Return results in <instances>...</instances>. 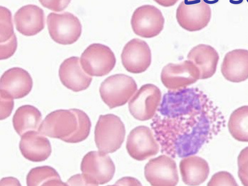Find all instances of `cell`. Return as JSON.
Wrapping results in <instances>:
<instances>
[{
	"label": "cell",
	"mask_w": 248,
	"mask_h": 186,
	"mask_svg": "<svg viewBox=\"0 0 248 186\" xmlns=\"http://www.w3.org/2000/svg\"><path fill=\"white\" fill-rule=\"evenodd\" d=\"M0 92V120L9 117L14 106V98L2 91Z\"/></svg>",
	"instance_id": "83f0119b"
},
{
	"label": "cell",
	"mask_w": 248,
	"mask_h": 186,
	"mask_svg": "<svg viewBox=\"0 0 248 186\" xmlns=\"http://www.w3.org/2000/svg\"><path fill=\"white\" fill-rule=\"evenodd\" d=\"M100 151H91L81 161L80 169L86 186H98L109 182L113 178L115 165L109 156Z\"/></svg>",
	"instance_id": "5b68a950"
},
{
	"label": "cell",
	"mask_w": 248,
	"mask_h": 186,
	"mask_svg": "<svg viewBox=\"0 0 248 186\" xmlns=\"http://www.w3.org/2000/svg\"><path fill=\"white\" fill-rule=\"evenodd\" d=\"M233 176L226 171H219L214 174L207 186H237Z\"/></svg>",
	"instance_id": "4316f807"
},
{
	"label": "cell",
	"mask_w": 248,
	"mask_h": 186,
	"mask_svg": "<svg viewBox=\"0 0 248 186\" xmlns=\"http://www.w3.org/2000/svg\"><path fill=\"white\" fill-rule=\"evenodd\" d=\"M125 135L124 125L118 116L113 114L99 116L94 130V140L99 151L105 154L116 151Z\"/></svg>",
	"instance_id": "3957f363"
},
{
	"label": "cell",
	"mask_w": 248,
	"mask_h": 186,
	"mask_svg": "<svg viewBox=\"0 0 248 186\" xmlns=\"http://www.w3.org/2000/svg\"><path fill=\"white\" fill-rule=\"evenodd\" d=\"M26 182L28 186L67 185L62 181L57 171L48 166L31 169L27 174Z\"/></svg>",
	"instance_id": "cb8c5ba5"
},
{
	"label": "cell",
	"mask_w": 248,
	"mask_h": 186,
	"mask_svg": "<svg viewBox=\"0 0 248 186\" xmlns=\"http://www.w3.org/2000/svg\"><path fill=\"white\" fill-rule=\"evenodd\" d=\"M161 93L153 84L142 85L128 102L131 114L140 121H146L155 116L160 104Z\"/></svg>",
	"instance_id": "9c48e42d"
},
{
	"label": "cell",
	"mask_w": 248,
	"mask_h": 186,
	"mask_svg": "<svg viewBox=\"0 0 248 186\" xmlns=\"http://www.w3.org/2000/svg\"><path fill=\"white\" fill-rule=\"evenodd\" d=\"M84 72L80 65L79 58L72 56L61 63L59 76L65 87L75 92H78L87 89L92 80V77Z\"/></svg>",
	"instance_id": "2e32d148"
},
{
	"label": "cell",
	"mask_w": 248,
	"mask_h": 186,
	"mask_svg": "<svg viewBox=\"0 0 248 186\" xmlns=\"http://www.w3.org/2000/svg\"><path fill=\"white\" fill-rule=\"evenodd\" d=\"M116 58L108 46L94 43L88 46L82 53L80 63L83 70L92 76L108 75L114 67Z\"/></svg>",
	"instance_id": "52a82bcc"
},
{
	"label": "cell",
	"mask_w": 248,
	"mask_h": 186,
	"mask_svg": "<svg viewBox=\"0 0 248 186\" xmlns=\"http://www.w3.org/2000/svg\"><path fill=\"white\" fill-rule=\"evenodd\" d=\"M115 185H141L140 182L134 178L124 177L118 180Z\"/></svg>",
	"instance_id": "4dcf8cb0"
},
{
	"label": "cell",
	"mask_w": 248,
	"mask_h": 186,
	"mask_svg": "<svg viewBox=\"0 0 248 186\" xmlns=\"http://www.w3.org/2000/svg\"><path fill=\"white\" fill-rule=\"evenodd\" d=\"M183 182L189 186H198L208 178L210 169L207 162L196 155L183 157L179 164Z\"/></svg>",
	"instance_id": "44dd1931"
},
{
	"label": "cell",
	"mask_w": 248,
	"mask_h": 186,
	"mask_svg": "<svg viewBox=\"0 0 248 186\" xmlns=\"http://www.w3.org/2000/svg\"><path fill=\"white\" fill-rule=\"evenodd\" d=\"M91 127L90 119L83 111L76 108L59 109L45 117L38 131L50 138L76 143L87 139Z\"/></svg>",
	"instance_id": "7a4b0ae2"
},
{
	"label": "cell",
	"mask_w": 248,
	"mask_h": 186,
	"mask_svg": "<svg viewBox=\"0 0 248 186\" xmlns=\"http://www.w3.org/2000/svg\"><path fill=\"white\" fill-rule=\"evenodd\" d=\"M218 108L198 88L169 90L151 126L161 153L172 158L196 154L225 126Z\"/></svg>",
	"instance_id": "6da1fadb"
},
{
	"label": "cell",
	"mask_w": 248,
	"mask_h": 186,
	"mask_svg": "<svg viewBox=\"0 0 248 186\" xmlns=\"http://www.w3.org/2000/svg\"><path fill=\"white\" fill-rule=\"evenodd\" d=\"M126 148L131 157L142 161L156 155L159 151V144L148 127L140 125L129 133Z\"/></svg>",
	"instance_id": "7c38bea8"
},
{
	"label": "cell",
	"mask_w": 248,
	"mask_h": 186,
	"mask_svg": "<svg viewBox=\"0 0 248 186\" xmlns=\"http://www.w3.org/2000/svg\"><path fill=\"white\" fill-rule=\"evenodd\" d=\"M176 17L179 25L189 31L206 27L211 17V10L203 0H184L179 5Z\"/></svg>",
	"instance_id": "ba28073f"
},
{
	"label": "cell",
	"mask_w": 248,
	"mask_h": 186,
	"mask_svg": "<svg viewBox=\"0 0 248 186\" xmlns=\"http://www.w3.org/2000/svg\"><path fill=\"white\" fill-rule=\"evenodd\" d=\"M219 56L217 51L212 46L199 44L193 47L187 54V59L198 68L200 79L212 77L216 73Z\"/></svg>",
	"instance_id": "ffe728a7"
},
{
	"label": "cell",
	"mask_w": 248,
	"mask_h": 186,
	"mask_svg": "<svg viewBox=\"0 0 248 186\" xmlns=\"http://www.w3.org/2000/svg\"><path fill=\"white\" fill-rule=\"evenodd\" d=\"M137 90V85L135 80L123 74L108 77L99 88L102 100L110 108L126 104Z\"/></svg>",
	"instance_id": "277c9868"
},
{
	"label": "cell",
	"mask_w": 248,
	"mask_h": 186,
	"mask_svg": "<svg viewBox=\"0 0 248 186\" xmlns=\"http://www.w3.org/2000/svg\"><path fill=\"white\" fill-rule=\"evenodd\" d=\"M17 40L14 33L10 11L0 7V59H7L15 52Z\"/></svg>",
	"instance_id": "603a6c76"
},
{
	"label": "cell",
	"mask_w": 248,
	"mask_h": 186,
	"mask_svg": "<svg viewBox=\"0 0 248 186\" xmlns=\"http://www.w3.org/2000/svg\"><path fill=\"white\" fill-rule=\"evenodd\" d=\"M144 176L152 186H173L179 181L176 162L167 155L150 159L145 166Z\"/></svg>",
	"instance_id": "4fadbf2b"
},
{
	"label": "cell",
	"mask_w": 248,
	"mask_h": 186,
	"mask_svg": "<svg viewBox=\"0 0 248 186\" xmlns=\"http://www.w3.org/2000/svg\"><path fill=\"white\" fill-rule=\"evenodd\" d=\"M14 22L16 30L22 34L36 35L45 27L44 11L33 4L23 6L15 13Z\"/></svg>",
	"instance_id": "ac0fdd59"
},
{
	"label": "cell",
	"mask_w": 248,
	"mask_h": 186,
	"mask_svg": "<svg viewBox=\"0 0 248 186\" xmlns=\"http://www.w3.org/2000/svg\"><path fill=\"white\" fill-rule=\"evenodd\" d=\"M0 186L3 185H20L19 181L14 177H6L2 178L0 181Z\"/></svg>",
	"instance_id": "1f68e13d"
},
{
	"label": "cell",
	"mask_w": 248,
	"mask_h": 186,
	"mask_svg": "<svg viewBox=\"0 0 248 186\" xmlns=\"http://www.w3.org/2000/svg\"><path fill=\"white\" fill-rule=\"evenodd\" d=\"M67 186H86L82 174H78L72 176L67 181Z\"/></svg>",
	"instance_id": "f546056e"
},
{
	"label": "cell",
	"mask_w": 248,
	"mask_h": 186,
	"mask_svg": "<svg viewBox=\"0 0 248 186\" xmlns=\"http://www.w3.org/2000/svg\"><path fill=\"white\" fill-rule=\"evenodd\" d=\"M238 176L243 185L248 186V146L242 149L237 157Z\"/></svg>",
	"instance_id": "484cf974"
},
{
	"label": "cell",
	"mask_w": 248,
	"mask_h": 186,
	"mask_svg": "<svg viewBox=\"0 0 248 186\" xmlns=\"http://www.w3.org/2000/svg\"><path fill=\"white\" fill-rule=\"evenodd\" d=\"M121 57L124 68L133 74L145 71L152 61L149 46L145 41L138 38H134L125 45Z\"/></svg>",
	"instance_id": "5bb4252c"
},
{
	"label": "cell",
	"mask_w": 248,
	"mask_h": 186,
	"mask_svg": "<svg viewBox=\"0 0 248 186\" xmlns=\"http://www.w3.org/2000/svg\"><path fill=\"white\" fill-rule=\"evenodd\" d=\"M247 0V2L248 3V0Z\"/></svg>",
	"instance_id": "836d02e7"
},
{
	"label": "cell",
	"mask_w": 248,
	"mask_h": 186,
	"mask_svg": "<svg viewBox=\"0 0 248 186\" xmlns=\"http://www.w3.org/2000/svg\"><path fill=\"white\" fill-rule=\"evenodd\" d=\"M165 19L159 9L152 5L138 7L133 13L131 25L134 32L143 38L158 35L164 28Z\"/></svg>",
	"instance_id": "30bf717a"
},
{
	"label": "cell",
	"mask_w": 248,
	"mask_h": 186,
	"mask_svg": "<svg viewBox=\"0 0 248 186\" xmlns=\"http://www.w3.org/2000/svg\"><path fill=\"white\" fill-rule=\"evenodd\" d=\"M47 25L51 38L61 45H71L75 43L82 32L79 20L69 12L50 13L47 17Z\"/></svg>",
	"instance_id": "8992f818"
},
{
	"label": "cell",
	"mask_w": 248,
	"mask_h": 186,
	"mask_svg": "<svg viewBox=\"0 0 248 186\" xmlns=\"http://www.w3.org/2000/svg\"><path fill=\"white\" fill-rule=\"evenodd\" d=\"M71 0H39L44 7L55 12L64 10Z\"/></svg>",
	"instance_id": "f1b7e54d"
},
{
	"label": "cell",
	"mask_w": 248,
	"mask_h": 186,
	"mask_svg": "<svg viewBox=\"0 0 248 186\" xmlns=\"http://www.w3.org/2000/svg\"><path fill=\"white\" fill-rule=\"evenodd\" d=\"M160 5L168 7L174 5L179 0H154Z\"/></svg>",
	"instance_id": "d6a6232c"
},
{
	"label": "cell",
	"mask_w": 248,
	"mask_h": 186,
	"mask_svg": "<svg viewBox=\"0 0 248 186\" xmlns=\"http://www.w3.org/2000/svg\"><path fill=\"white\" fill-rule=\"evenodd\" d=\"M221 72L231 82L238 83L248 78V50L235 49L227 52L223 60Z\"/></svg>",
	"instance_id": "d6986e66"
},
{
	"label": "cell",
	"mask_w": 248,
	"mask_h": 186,
	"mask_svg": "<svg viewBox=\"0 0 248 186\" xmlns=\"http://www.w3.org/2000/svg\"><path fill=\"white\" fill-rule=\"evenodd\" d=\"M21 137L19 149L27 159L32 162H41L50 155L52 151L50 143L38 131H29Z\"/></svg>",
	"instance_id": "e0dca14e"
},
{
	"label": "cell",
	"mask_w": 248,
	"mask_h": 186,
	"mask_svg": "<svg viewBox=\"0 0 248 186\" xmlns=\"http://www.w3.org/2000/svg\"><path fill=\"white\" fill-rule=\"evenodd\" d=\"M200 77L198 68L188 60L179 63H168L161 73L163 84L171 91L186 88L200 79Z\"/></svg>",
	"instance_id": "8fae6325"
},
{
	"label": "cell",
	"mask_w": 248,
	"mask_h": 186,
	"mask_svg": "<svg viewBox=\"0 0 248 186\" xmlns=\"http://www.w3.org/2000/svg\"><path fill=\"white\" fill-rule=\"evenodd\" d=\"M32 79L30 74L20 67H13L4 72L0 78V91L14 99L27 95L32 88Z\"/></svg>",
	"instance_id": "9a60e30c"
},
{
	"label": "cell",
	"mask_w": 248,
	"mask_h": 186,
	"mask_svg": "<svg viewBox=\"0 0 248 186\" xmlns=\"http://www.w3.org/2000/svg\"><path fill=\"white\" fill-rule=\"evenodd\" d=\"M41 120V113L36 107L25 105L16 109L13 118V124L16 132L22 136L29 131H38Z\"/></svg>",
	"instance_id": "7402d4cb"
},
{
	"label": "cell",
	"mask_w": 248,
	"mask_h": 186,
	"mask_svg": "<svg viewBox=\"0 0 248 186\" xmlns=\"http://www.w3.org/2000/svg\"><path fill=\"white\" fill-rule=\"evenodd\" d=\"M228 129L232 137L242 142H248V106L235 109L231 114Z\"/></svg>",
	"instance_id": "d4e9b609"
}]
</instances>
